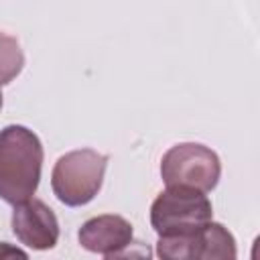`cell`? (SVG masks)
<instances>
[{"label":"cell","instance_id":"2","mask_svg":"<svg viewBox=\"0 0 260 260\" xmlns=\"http://www.w3.org/2000/svg\"><path fill=\"white\" fill-rule=\"evenodd\" d=\"M108 156L93 148H79L57 158L51 173V189L67 207L87 205L102 189Z\"/></svg>","mask_w":260,"mask_h":260},{"label":"cell","instance_id":"3","mask_svg":"<svg viewBox=\"0 0 260 260\" xmlns=\"http://www.w3.org/2000/svg\"><path fill=\"white\" fill-rule=\"evenodd\" d=\"M213 219L207 193L191 187H167L150 205V225L158 236H183Z\"/></svg>","mask_w":260,"mask_h":260},{"label":"cell","instance_id":"5","mask_svg":"<svg viewBox=\"0 0 260 260\" xmlns=\"http://www.w3.org/2000/svg\"><path fill=\"white\" fill-rule=\"evenodd\" d=\"M156 254L171 260H211V258H236V238L232 232L217 223L207 221L199 230L183 236H158Z\"/></svg>","mask_w":260,"mask_h":260},{"label":"cell","instance_id":"8","mask_svg":"<svg viewBox=\"0 0 260 260\" xmlns=\"http://www.w3.org/2000/svg\"><path fill=\"white\" fill-rule=\"evenodd\" d=\"M22 67H24V53L20 49V43L14 37L0 30V87L16 79Z\"/></svg>","mask_w":260,"mask_h":260},{"label":"cell","instance_id":"10","mask_svg":"<svg viewBox=\"0 0 260 260\" xmlns=\"http://www.w3.org/2000/svg\"><path fill=\"white\" fill-rule=\"evenodd\" d=\"M2 102H4V100H2V91H0V110H2Z\"/></svg>","mask_w":260,"mask_h":260},{"label":"cell","instance_id":"1","mask_svg":"<svg viewBox=\"0 0 260 260\" xmlns=\"http://www.w3.org/2000/svg\"><path fill=\"white\" fill-rule=\"evenodd\" d=\"M43 142L26 126L0 130V199L16 205L37 193L43 171Z\"/></svg>","mask_w":260,"mask_h":260},{"label":"cell","instance_id":"9","mask_svg":"<svg viewBox=\"0 0 260 260\" xmlns=\"http://www.w3.org/2000/svg\"><path fill=\"white\" fill-rule=\"evenodd\" d=\"M4 256H26L22 250H18V248H10L6 242H2L0 244V258H4Z\"/></svg>","mask_w":260,"mask_h":260},{"label":"cell","instance_id":"7","mask_svg":"<svg viewBox=\"0 0 260 260\" xmlns=\"http://www.w3.org/2000/svg\"><path fill=\"white\" fill-rule=\"evenodd\" d=\"M132 238H134L132 223L116 213L95 215L87 219L77 232V240L81 248L106 258L122 256L124 250L132 244Z\"/></svg>","mask_w":260,"mask_h":260},{"label":"cell","instance_id":"6","mask_svg":"<svg viewBox=\"0 0 260 260\" xmlns=\"http://www.w3.org/2000/svg\"><path fill=\"white\" fill-rule=\"evenodd\" d=\"M12 232L30 250H51L59 240V219L45 201L28 197L14 205Z\"/></svg>","mask_w":260,"mask_h":260},{"label":"cell","instance_id":"4","mask_svg":"<svg viewBox=\"0 0 260 260\" xmlns=\"http://www.w3.org/2000/svg\"><path fill=\"white\" fill-rule=\"evenodd\" d=\"M221 177V160L215 150L199 142H179L160 158V179L167 187H191L209 193Z\"/></svg>","mask_w":260,"mask_h":260}]
</instances>
